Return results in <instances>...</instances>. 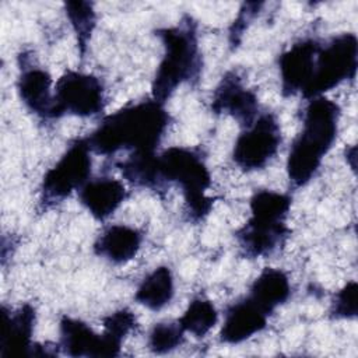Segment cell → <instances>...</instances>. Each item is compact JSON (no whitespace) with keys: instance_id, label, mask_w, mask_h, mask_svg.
Here are the masks:
<instances>
[{"instance_id":"cell-1","label":"cell","mask_w":358,"mask_h":358,"mask_svg":"<svg viewBox=\"0 0 358 358\" xmlns=\"http://www.w3.org/2000/svg\"><path fill=\"white\" fill-rule=\"evenodd\" d=\"M169 123L171 116L164 103L145 99L129 103L105 116L85 138L92 152L106 157L120 150L155 151Z\"/></svg>"},{"instance_id":"cell-2","label":"cell","mask_w":358,"mask_h":358,"mask_svg":"<svg viewBox=\"0 0 358 358\" xmlns=\"http://www.w3.org/2000/svg\"><path fill=\"white\" fill-rule=\"evenodd\" d=\"M340 116L341 109L334 101L323 95L308 99L302 113V130L287 158V175L292 187L305 186L317 173L337 138Z\"/></svg>"},{"instance_id":"cell-3","label":"cell","mask_w":358,"mask_h":358,"mask_svg":"<svg viewBox=\"0 0 358 358\" xmlns=\"http://www.w3.org/2000/svg\"><path fill=\"white\" fill-rule=\"evenodd\" d=\"M155 35L164 45V55L151 84V94L152 99L165 103L179 85L199 83L203 60L197 25L190 15H183L175 27L157 29Z\"/></svg>"},{"instance_id":"cell-4","label":"cell","mask_w":358,"mask_h":358,"mask_svg":"<svg viewBox=\"0 0 358 358\" xmlns=\"http://www.w3.org/2000/svg\"><path fill=\"white\" fill-rule=\"evenodd\" d=\"M291 201L288 194L275 190L263 189L253 193L249 201L250 217L235 234L243 256L268 257L284 246L291 232L285 224Z\"/></svg>"},{"instance_id":"cell-5","label":"cell","mask_w":358,"mask_h":358,"mask_svg":"<svg viewBox=\"0 0 358 358\" xmlns=\"http://www.w3.org/2000/svg\"><path fill=\"white\" fill-rule=\"evenodd\" d=\"M159 173L166 186L180 187L190 221L200 222L211 211L214 199L206 192L211 186V173L200 150L169 147L158 154Z\"/></svg>"},{"instance_id":"cell-6","label":"cell","mask_w":358,"mask_h":358,"mask_svg":"<svg viewBox=\"0 0 358 358\" xmlns=\"http://www.w3.org/2000/svg\"><path fill=\"white\" fill-rule=\"evenodd\" d=\"M85 137L74 138L59 161L49 168L39 186V206L52 208L66 200L74 190H80L91 176L92 157Z\"/></svg>"},{"instance_id":"cell-7","label":"cell","mask_w":358,"mask_h":358,"mask_svg":"<svg viewBox=\"0 0 358 358\" xmlns=\"http://www.w3.org/2000/svg\"><path fill=\"white\" fill-rule=\"evenodd\" d=\"M358 66V39L347 32L322 43L315 62L313 76L301 92L305 99L322 96L347 80H354Z\"/></svg>"},{"instance_id":"cell-8","label":"cell","mask_w":358,"mask_h":358,"mask_svg":"<svg viewBox=\"0 0 358 358\" xmlns=\"http://www.w3.org/2000/svg\"><path fill=\"white\" fill-rule=\"evenodd\" d=\"M281 141V129L275 115L260 112L255 122L238 136L232 161L245 172L263 169L278 152Z\"/></svg>"},{"instance_id":"cell-9","label":"cell","mask_w":358,"mask_h":358,"mask_svg":"<svg viewBox=\"0 0 358 358\" xmlns=\"http://www.w3.org/2000/svg\"><path fill=\"white\" fill-rule=\"evenodd\" d=\"M105 87L99 77L69 70L55 85V116L92 117L105 108Z\"/></svg>"},{"instance_id":"cell-10","label":"cell","mask_w":358,"mask_h":358,"mask_svg":"<svg viewBox=\"0 0 358 358\" xmlns=\"http://www.w3.org/2000/svg\"><path fill=\"white\" fill-rule=\"evenodd\" d=\"M59 348L70 357H117L122 350V341L106 331L96 333L85 322L63 316L60 319Z\"/></svg>"},{"instance_id":"cell-11","label":"cell","mask_w":358,"mask_h":358,"mask_svg":"<svg viewBox=\"0 0 358 358\" xmlns=\"http://www.w3.org/2000/svg\"><path fill=\"white\" fill-rule=\"evenodd\" d=\"M18 64L17 92L24 106L42 120L56 119L50 74L45 69L32 64L27 53L18 56Z\"/></svg>"},{"instance_id":"cell-12","label":"cell","mask_w":358,"mask_h":358,"mask_svg":"<svg viewBox=\"0 0 358 358\" xmlns=\"http://www.w3.org/2000/svg\"><path fill=\"white\" fill-rule=\"evenodd\" d=\"M211 110L215 115H229L243 129L250 126L260 113L257 95L243 85L235 71L225 73L214 88Z\"/></svg>"},{"instance_id":"cell-13","label":"cell","mask_w":358,"mask_h":358,"mask_svg":"<svg viewBox=\"0 0 358 358\" xmlns=\"http://www.w3.org/2000/svg\"><path fill=\"white\" fill-rule=\"evenodd\" d=\"M322 42L313 38H306L295 42L278 57V69L281 78V92L284 96L302 92L309 84L316 55Z\"/></svg>"},{"instance_id":"cell-14","label":"cell","mask_w":358,"mask_h":358,"mask_svg":"<svg viewBox=\"0 0 358 358\" xmlns=\"http://www.w3.org/2000/svg\"><path fill=\"white\" fill-rule=\"evenodd\" d=\"M35 308L29 303L21 305L11 310L1 308V333H0V355L21 357L29 355L32 348V334L35 327Z\"/></svg>"},{"instance_id":"cell-15","label":"cell","mask_w":358,"mask_h":358,"mask_svg":"<svg viewBox=\"0 0 358 358\" xmlns=\"http://www.w3.org/2000/svg\"><path fill=\"white\" fill-rule=\"evenodd\" d=\"M267 319L268 315L246 295L227 308L220 338L225 344H239L263 331Z\"/></svg>"},{"instance_id":"cell-16","label":"cell","mask_w":358,"mask_h":358,"mask_svg":"<svg viewBox=\"0 0 358 358\" xmlns=\"http://www.w3.org/2000/svg\"><path fill=\"white\" fill-rule=\"evenodd\" d=\"M127 194L124 185L109 176L90 179L78 190L80 203L98 221L110 217L127 199Z\"/></svg>"},{"instance_id":"cell-17","label":"cell","mask_w":358,"mask_h":358,"mask_svg":"<svg viewBox=\"0 0 358 358\" xmlns=\"http://www.w3.org/2000/svg\"><path fill=\"white\" fill-rule=\"evenodd\" d=\"M143 243V235L138 229L113 224L106 227L94 242V253L106 259L112 264H126L138 253Z\"/></svg>"},{"instance_id":"cell-18","label":"cell","mask_w":358,"mask_h":358,"mask_svg":"<svg viewBox=\"0 0 358 358\" xmlns=\"http://www.w3.org/2000/svg\"><path fill=\"white\" fill-rule=\"evenodd\" d=\"M291 295V284L288 275L273 267H266L252 282L248 296L256 302L268 316Z\"/></svg>"},{"instance_id":"cell-19","label":"cell","mask_w":358,"mask_h":358,"mask_svg":"<svg viewBox=\"0 0 358 358\" xmlns=\"http://www.w3.org/2000/svg\"><path fill=\"white\" fill-rule=\"evenodd\" d=\"M115 165L123 178L136 187L150 189L155 193H162L168 187L161 178L158 154L155 151L131 152L126 159L117 161Z\"/></svg>"},{"instance_id":"cell-20","label":"cell","mask_w":358,"mask_h":358,"mask_svg":"<svg viewBox=\"0 0 358 358\" xmlns=\"http://www.w3.org/2000/svg\"><path fill=\"white\" fill-rule=\"evenodd\" d=\"M175 295V280L169 267L158 266L148 273L137 287L136 302L150 310L164 309Z\"/></svg>"},{"instance_id":"cell-21","label":"cell","mask_w":358,"mask_h":358,"mask_svg":"<svg viewBox=\"0 0 358 358\" xmlns=\"http://www.w3.org/2000/svg\"><path fill=\"white\" fill-rule=\"evenodd\" d=\"M217 322L218 312L214 303L203 296L192 299L183 315L178 319V323L185 333H190L197 338L204 337L217 324Z\"/></svg>"},{"instance_id":"cell-22","label":"cell","mask_w":358,"mask_h":358,"mask_svg":"<svg viewBox=\"0 0 358 358\" xmlns=\"http://www.w3.org/2000/svg\"><path fill=\"white\" fill-rule=\"evenodd\" d=\"M64 10L77 38V48L80 56L84 57L88 48V42L96 25V14L92 7V3L81 0L66 1Z\"/></svg>"},{"instance_id":"cell-23","label":"cell","mask_w":358,"mask_h":358,"mask_svg":"<svg viewBox=\"0 0 358 358\" xmlns=\"http://www.w3.org/2000/svg\"><path fill=\"white\" fill-rule=\"evenodd\" d=\"M185 341V330L178 322H165L157 323L148 334V348L154 354H166Z\"/></svg>"},{"instance_id":"cell-24","label":"cell","mask_w":358,"mask_h":358,"mask_svg":"<svg viewBox=\"0 0 358 358\" xmlns=\"http://www.w3.org/2000/svg\"><path fill=\"white\" fill-rule=\"evenodd\" d=\"M358 285L355 281L347 282L336 295L331 302L330 316L333 319H354L358 312L357 302Z\"/></svg>"},{"instance_id":"cell-25","label":"cell","mask_w":358,"mask_h":358,"mask_svg":"<svg viewBox=\"0 0 358 358\" xmlns=\"http://www.w3.org/2000/svg\"><path fill=\"white\" fill-rule=\"evenodd\" d=\"M102 323L103 331L120 340L122 343L126 338V336L130 334L137 327V319L134 313L127 308L109 313L102 319Z\"/></svg>"},{"instance_id":"cell-26","label":"cell","mask_w":358,"mask_h":358,"mask_svg":"<svg viewBox=\"0 0 358 358\" xmlns=\"http://www.w3.org/2000/svg\"><path fill=\"white\" fill-rule=\"evenodd\" d=\"M262 6H263V3H256V1L242 4L236 18L234 20V24L229 28V45L232 48L239 45L245 29L249 27L250 21L259 14V10Z\"/></svg>"}]
</instances>
